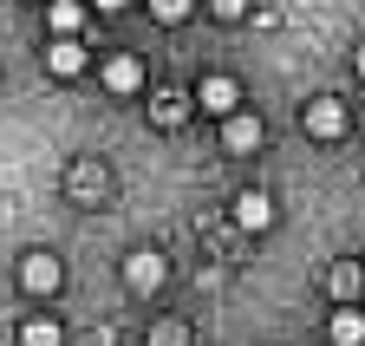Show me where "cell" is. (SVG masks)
Returning <instances> with one entry per match:
<instances>
[{
    "instance_id": "15",
    "label": "cell",
    "mask_w": 365,
    "mask_h": 346,
    "mask_svg": "<svg viewBox=\"0 0 365 346\" xmlns=\"http://www.w3.org/2000/svg\"><path fill=\"white\" fill-rule=\"evenodd\" d=\"M333 294H339V307H352V294H359V268H352V262L333 268Z\"/></svg>"
},
{
    "instance_id": "4",
    "label": "cell",
    "mask_w": 365,
    "mask_h": 346,
    "mask_svg": "<svg viewBox=\"0 0 365 346\" xmlns=\"http://www.w3.org/2000/svg\"><path fill=\"white\" fill-rule=\"evenodd\" d=\"M190 105H202L209 118H228V111H242V85L228 78V72H209L196 92H190Z\"/></svg>"
},
{
    "instance_id": "20",
    "label": "cell",
    "mask_w": 365,
    "mask_h": 346,
    "mask_svg": "<svg viewBox=\"0 0 365 346\" xmlns=\"http://www.w3.org/2000/svg\"><path fill=\"white\" fill-rule=\"evenodd\" d=\"M359 314H365V294H359Z\"/></svg>"
},
{
    "instance_id": "2",
    "label": "cell",
    "mask_w": 365,
    "mask_h": 346,
    "mask_svg": "<svg viewBox=\"0 0 365 346\" xmlns=\"http://www.w3.org/2000/svg\"><path fill=\"white\" fill-rule=\"evenodd\" d=\"M59 281H66V268H59L53 248H26L20 255V288L26 294H59Z\"/></svg>"
},
{
    "instance_id": "9",
    "label": "cell",
    "mask_w": 365,
    "mask_h": 346,
    "mask_svg": "<svg viewBox=\"0 0 365 346\" xmlns=\"http://www.w3.org/2000/svg\"><path fill=\"white\" fill-rule=\"evenodd\" d=\"M46 26H53V39H78L85 33V0H46Z\"/></svg>"
},
{
    "instance_id": "16",
    "label": "cell",
    "mask_w": 365,
    "mask_h": 346,
    "mask_svg": "<svg viewBox=\"0 0 365 346\" xmlns=\"http://www.w3.org/2000/svg\"><path fill=\"white\" fill-rule=\"evenodd\" d=\"M182 340H190V327H182V320H163V327L150 333V346H182Z\"/></svg>"
},
{
    "instance_id": "18",
    "label": "cell",
    "mask_w": 365,
    "mask_h": 346,
    "mask_svg": "<svg viewBox=\"0 0 365 346\" xmlns=\"http://www.w3.org/2000/svg\"><path fill=\"white\" fill-rule=\"evenodd\" d=\"M352 72H359V78H365V39H359V53H352Z\"/></svg>"
},
{
    "instance_id": "5",
    "label": "cell",
    "mask_w": 365,
    "mask_h": 346,
    "mask_svg": "<svg viewBox=\"0 0 365 346\" xmlns=\"http://www.w3.org/2000/svg\"><path fill=\"white\" fill-rule=\"evenodd\" d=\"M261 138H267V131H261V118H255V111H228V118H222V151H228V157L255 151Z\"/></svg>"
},
{
    "instance_id": "11",
    "label": "cell",
    "mask_w": 365,
    "mask_h": 346,
    "mask_svg": "<svg viewBox=\"0 0 365 346\" xmlns=\"http://www.w3.org/2000/svg\"><path fill=\"white\" fill-rule=\"evenodd\" d=\"M20 346H66V327L53 314H33V320H20Z\"/></svg>"
},
{
    "instance_id": "1",
    "label": "cell",
    "mask_w": 365,
    "mask_h": 346,
    "mask_svg": "<svg viewBox=\"0 0 365 346\" xmlns=\"http://www.w3.org/2000/svg\"><path fill=\"white\" fill-rule=\"evenodd\" d=\"M300 124H307V138H319V144L346 138V98H333V92L307 98V105H300Z\"/></svg>"
},
{
    "instance_id": "6",
    "label": "cell",
    "mask_w": 365,
    "mask_h": 346,
    "mask_svg": "<svg viewBox=\"0 0 365 346\" xmlns=\"http://www.w3.org/2000/svg\"><path fill=\"white\" fill-rule=\"evenodd\" d=\"M235 229H248V235L274 229V196H267V190H242V196H235Z\"/></svg>"
},
{
    "instance_id": "10",
    "label": "cell",
    "mask_w": 365,
    "mask_h": 346,
    "mask_svg": "<svg viewBox=\"0 0 365 346\" xmlns=\"http://www.w3.org/2000/svg\"><path fill=\"white\" fill-rule=\"evenodd\" d=\"M46 66H53L59 78H78L85 72V46L78 39H53V46H46Z\"/></svg>"
},
{
    "instance_id": "3",
    "label": "cell",
    "mask_w": 365,
    "mask_h": 346,
    "mask_svg": "<svg viewBox=\"0 0 365 346\" xmlns=\"http://www.w3.org/2000/svg\"><path fill=\"white\" fill-rule=\"evenodd\" d=\"M163 281H170V262H163L157 248H130L124 255V288L130 294H157Z\"/></svg>"
},
{
    "instance_id": "8",
    "label": "cell",
    "mask_w": 365,
    "mask_h": 346,
    "mask_svg": "<svg viewBox=\"0 0 365 346\" xmlns=\"http://www.w3.org/2000/svg\"><path fill=\"white\" fill-rule=\"evenodd\" d=\"M190 92H157L150 98V124H157V131H182V124H190Z\"/></svg>"
},
{
    "instance_id": "14",
    "label": "cell",
    "mask_w": 365,
    "mask_h": 346,
    "mask_svg": "<svg viewBox=\"0 0 365 346\" xmlns=\"http://www.w3.org/2000/svg\"><path fill=\"white\" fill-rule=\"evenodd\" d=\"M196 14V0H150V20H163V26H182Z\"/></svg>"
},
{
    "instance_id": "13",
    "label": "cell",
    "mask_w": 365,
    "mask_h": 346,
    "mask_svg": "<svg viewBox=\"0 0 365 346\" xmlns=\"http://www.w3.org/2000/svg\"><path fill=\"white\" fill-rule=\"evenodd\" d=\"M105 183H111V177H105V163H91V157L72 163V196H105Z\"/></svg>"
},
{
    "instance_id": "19",
    "label": "cell",
    "mask_w": 365,
    "mask_h": 346,
    "mask_svg": "<svg viewBox=\"0 0 365 346\" xmlns=\"http://www.w3.org/2000/svg\"><path fill=\"white\" fill-rule=\"evenodd\" d=\"M118 7H130V0H98V14H118Z\"/></svg>"
},
{
    "instance_id": "12",
    "label": "cell",
    "mask_w": 365,
    "mask_h": 346,
    "mask_svg": "<svg viewBox=\"0 0 365 346\" xmlns=\"http://www.w3.org/2000/svg\"><path fill=\"white\" fill-rule=\"evenodd\" d=\"M327 333H333V346H365V314L359 307H339L327 320Z\"/></svg>"
},
{
    "instance_id": "17",
    "label": "cell",
    "mask_w": 365,
    "mask_h": 346,
    "mask_svg": "<svg viewBox=\"0 0 365 346\" xmlns=\"http://www.w3.org/2000/svg\"><path fill=\"white\" fill-rule=\"evenodd\" d=\"M248 7H255V0H209L215 20H248Z\"/></svg>"
},
{
    "instance_id": "7",
    "label": "cell",
    "mask_w": 365,
    "mask_h": 346,
    "mask_svg": "<svg viewBox=\"0 0 365 346\" xmlns=\"http://www.w3.org/2000/svg\"><path fill=\"white\" fill-rule=\"evenodd\" d=\"M98 78H105V92H137V85H144V59L137 53H111Z\"/></svg>"
}]
</instances>
